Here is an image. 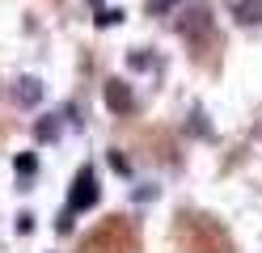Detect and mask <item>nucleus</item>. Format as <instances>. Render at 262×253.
Masks as SVG:
<instances>
[{
  "instance_id": "obj_4",
  "label": "nucleus",
  "mask_w": 262,
  "mask_h": 253,
  "mask_svg": "<svg viewBox=\"0 0 262 253\" xmlns=\"http://www.w3.org/2000/svg\"><path fill=\"white\" fill-rule=\"evenodd\" d=\"M97 202V173L85 165L80 169V177H76V190H72V211H85Z\"/></svg>"
},
{
  "instance_id": "obj_5",
  "label": "nucleus",
  "mask_w": 262,
  "mask_h": 253,
  "mask_svg": "<svg viewBox=\"0 0 262 253\" xmlns=\"http://www.w3.org/2000/svg\"><path fill=\"white\" fill-rule=\"evenodd\" d=\"M233 17L241 26H258L262 21V0H237L233 5Z\"/></svg>"
},
{
  "instance_id": "obj_2",
  "label": "nucleus",
  "mask_w": 262,
  "mask_h": 253,
  "mask_svg": "<svg viewBox=\"0 0 262 253\" xmlns=\"http://www.w3.org/2000/svg\"><path fill=\"white\" fill-rule=\"evenodd\" d=\"M80 253H140V236H136V228H131L123 215H110L106 224H97L85 236Z\"/></svg>"
},
{
  "instance_id": "obj_6",
  "label": "nucleus",
  "mask_w": 262,
  "mask_h": 253,
  "mask_svg": "<svg viewBox=\"0 0 262 253\" xmlns=\"http://www.w3.org/2000/svg\"><path fill=\"white\" fill-rule=\"evenodd\" d=\"M38 93H42V89H38V84H34V80H17V97L26 101V106H30V101H34Z\"/></svg>"
},
{
  "instance_id": "obj_1",
  "label": "nucleus",
  "mask_w": 262,
  "mask_h": 253,
  "mask_svg": "<svg viewBox=\"0 0 262 253\" xmlns=\"http://www.w3.org/2000/svg\"><path fill=\"white\" fill-rule=\"evenodd\" d=\"M173 241H178L182 253H233V236L224 232L220 219L194 215V211H182V215H178Z\"/></svg>"
},
{
  "instance_id": "obj_8",
  "label": "nucleus",
  "mask_w": 262,
  "mask_h": 253,
  "mask_svg": "<svg viewBox=\"0 0 262 253\" xmlns=\"http://www.w3.org/2000/svg\"><path fill=\"white\" fill-rule=\"evenodd\" d=\"M34 165H38V160L26 152V156H17V173H34Z\"/></svg>"
},
{
  "instance_id": "obj_7",
  "label": "nucleus",
  "mask_w": 262,
  "mask_h": 253,
  "mask_svg": "<svg viewBox=\"0 0 262 253\" xmlns=\"http://www.w3.org/2000/svg\"><path fill=\"white\" fill-rule=\"evenodd\" d=\"M119 21H123L119 9H102V13H97V26H119Z\"/></svg>"
},
{
  "instance_id": "obj_3",
  "label": "nucleus",
  "mask_w": 262,
  "mask_h": 253,
  "mask_svg": "<svg viewBox=\"0 0 262 253\" xmlns=\"http://www.w3.org/2000/svg\"><path fill=\"white\" fill-rule=\"evenodd\" d=\"M106 106L114 114H136V97H131V84L127 80H106Z\"/></svg>"
}]
</instances>
